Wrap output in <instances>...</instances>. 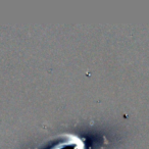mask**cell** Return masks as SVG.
Segmentation results:
<instances>
[{"label": "cell", "instance_id": "cell-1", "mask_svg": "<svg viewBox=\"0 0 149 149\" xmlns=\"http://www.w3.org/2000/svg\"><path fill=\"white\" fill-rule=\"evenodd\" d=\"M55 149H84V144L81 139L77 137H70V139L57 145Z\"/></svg>", "mask_w": 149, "mask_h": 149}]
</instances>
